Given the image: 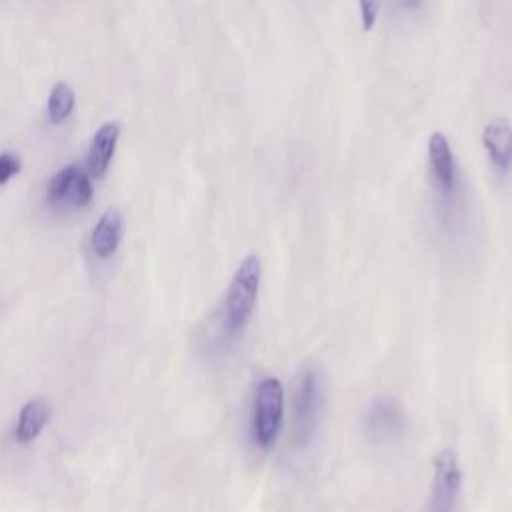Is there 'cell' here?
Returning a JSON list of instances; mask_svg holds the SVG:
<instances>
[{"label":"cell","instance_id":"obj_16","mask_svg":"<svg viewBox=\"0 0 512 512\" xmlns=\"http://www.w3.org/2000/svg\"><path fill=\"white\" fill-rule=\"evenodd\" d=\"M394 4L406 12H416L422 6V0H394Z\"/></svg>","mask_w":512,"mask_h":512},{"label":"cell","instance_id":"obj_8","mask_svg":"<svg viewBox=\"0 0 512 512\" xmlns=\"http://www.w3.org/2000/svg\"><path fill=\"white\" fill-rule=\"evenodd\" d=\"M120 138V124L118 122H104L88 148V172L92 178H102L114 158L116 144Z\"/></svg>","mask_w":512,"mask_h":512},{"label":"cell","instance_id":"obj_15","mask_svg":"<svg viewBox=\"0 0 512 512\" xmlns=\"http://www.w3.org/2000/svg\"><path fill=\"white\" fill-rule=\"evenodd\" d=\"M20 172V158L14 152H2L0 154V184H6L12 176Z\"/></svg>","mask_w":512,"mask_h":512},{"label":"cell","instance_id":"obj_5","mask_svg":"<svg viewBox=\"0 0 512 512\" xmlns=\"http://www.w3.org/2000/svg\"><path fill=\"white\" fill-rule=\"evenodd\" d=\"M462 472L458 466L456 452L446 448L434 456V480L428 512H450L458 496Z\"/></svg>","mask_w":512,"mask_h":512},{"label":"cell","instance_id":"obj_14","mask_svg":"<svg viewBox=\"0 0 512 512\" xmlns=\"http://www.w3.org/2000/svg\"><path fill=\"white\" fill-rule=\"evenodd\" d=\"M380 6L382 0H358V8H360V24L364 32H370L376 26L378 14H380Z\"/></svg>","mask_w":512,"mask_h":512},{"label":"cell","instance_id":"obj_10","mask_svg":"<svg viewBox=\"0 0 512 512\" xmlns=\"http://www.w3.org/2000/svg\"><path fill=\"white\" fill-rule=\"evenodd\" d=\"M48 404L40 398L36 400H30L24 404V408L20 410V416H18V426H16V438L20 442H30L34 440L40 430L44 428L46 420H48Z\"/></svg>","mask_w":512,"mask_h":512},{"label":"cell","instance_id":"obj_3","mask_svg":"<svg viewBox=\"0 0 512 512\" xmlns=\"http://www.w3.org/2000/svg\"><path fill=\"white\" fill-rule=\"evenodd\" d=\"M320 404V378L314 368H306L300 374L292 398V440L296 446H304L312 438L320 414Z\"/></svg>","mask_w":512,"mask_h":512},{"label":"cell","instance_id":"obj_13","mask_svg":"<svg viewBox=\"0 0 512 512\" xmlns=\"http://www.w3.org/2000/svg\"><path fill=\"white\" fill-rule=\"evenodd\" d=\"M66 198H68V202L72 206H80V208L90 202V198H92V184H90V178H88L86 172L78 170V174H76V178H74Z\"/></svg>","mask_w":512,"mask_h":512},{"label":"cell","instance_id":"obj_7","mask_svg":"<svg viewBox=\"0 0 512 512\" xmlns=\"http://www.w3.org/2000/svg\"><path fill=\"white\" fill-rule=\"evenodd\" d=\"M482 146L498 170L512 164V124L506 118L490 120L482 130Z\"/></svg>","mask_w":512,"mask_h":512},{"label":"cell","instance_id":"obj_9","mask_svg":"<svg viewBox=\"0 0 512 512\" xmlns=\"http://www.w3.org/2000/svg\"><path fill=\"white\" fill-rule=\"evenodd\" d=\"M122 236V216L116 208H108L92 230V250L98 258H110Z\"/></svg>","mask_w":512,"mask_h":512},{"label":"cell","instance_id":"obj_6","mask_svg":"<svg viewBox=\"0 0 512 512\" xmlns=\"http://www.w3.org/2000/svg\"><path fill=\"white\" fill-rule=\"evenodd\" d=\"M404 428V416L400 406L390 398L376 400L364 418V430L374 440L396 438Z\"/></svg>","mask_w":512,"mask_h":512},{"label":"cell","instance_id":"obj_1","mask_svg":"<svg viewBox=\"0 0 512 512\" xmlns=\"http://www.w3.org/2000/svg\"><path fill=\"white\" fill-rule=\"evenodd\" d=\"M260 288V260L246 256L230 280L224 300V324L230 334L240 332L252 316Z\"/></svg>","mask_w":512,"mask_h":512},{"label":"cell","instance_id":"obj_11","mask_svg":"<svg viewBox=\"0 0 512 512\" xmlns=\"http://www.w3.org/2000/svg\"><path fill=\"white\" fill-rule=\"evenodd\" d=\"M74 92L66 82H56L48 96V116L54 124H62L74 110Z\"/></svg>","mask_w":512,"mask_h":512},{"label":"cell","instance_id":"obj_2","mask_svg":"<svg viewBox=\"0 0 512 512\" xmlns=\"http://www.w3.org/2000/svg\"><path fill=\"white\" fill-rule=\"evenodd\" d=\"M284 410V390L278 378L270 376L260 380L254 392V412H252V434L254 442L268 450L274 446Z\"/></svg>","mask_w":512,"mask_h":512},{"label":"cell","instance_id":"obj_12","mask_svg":"<svg viewBox=\"0 0 512 512\" xmlns=\"http://www.w3.org/2000/svg\"><path fill=\"white\" fill-rule=\"evenodd\" d=\"M76 174H78V166H74V164H72V166H66V168H62V170H58V172L54 174V178L50 180V184H48V198H50L52 202L64 200V198L68 196V190H70V186H72Z\"/></svg>","mask_w":512,"mask_h":512},{"label":"cell","instance_id":"obj_4","mask_svg":"<svg viewBox=\"0 0 512 512\" xmlns=\"http://www.w3.org/2000/svg\"><path fill=\"white\" fill-rule=\"evenodd\" d=\"M428 168L436 194L450 202L458 188V166L448 138L438 130L428 138Z\"/></svg>","mask_w":512,"mask_h":512}]
</instances>
